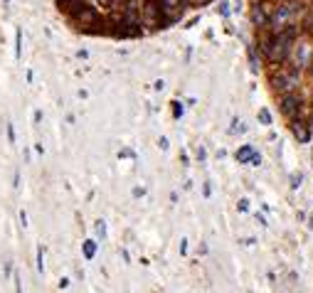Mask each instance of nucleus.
Here are the masks:
<instances>
[{
	"mask_svg": "<svg viewBox=\"0 0 313 293\" xmlns=\"http://www.w3.org/2000/svg\"><path fill=\"white\" fill-rule=\"evenodd\" d=\"M293 35H296V30H279V32H274V37L264 45V54L269 57V62H274V64H281L288 54H291V47H293Z\"/></svg>",
	"mask_w": 313,
	"mask_h": 293,
	"instance_id": "nucleus-1",
	"label": "nucleus"
},
{
	"mask_svg": "<svg viewBox=\"0 0 313 293\" xmlns=\"http://www.w3.org/2000/svg\"><path fill=\"white\" fill-rule=\"evenodd\" d=\"M301 10V5L298 3H281L271 15H269V27L274 30V32H279V30H286V25L293 20V15Z\"/></svg>",
	"mask_w": 313,
	"mask_h": 293,
	"instance_id": "nucleus-2",
	"label": "nucleus"
},
{
	"mask_svg": "<svg viewBox=\"0 0 313 293\" xmlns=\"http://www.w3.org/2000/svg\"><path fill=\"white\" fill-rule=\"evenodd\" d=\"M291 62H293V69H306L313 64V47L308 42H296L291 47Z\"/></svg>",
	"mask_w": 313,
	"mask_h": 293,
	"instance_id": "nucleus-3",
	"label": "nucleus"
},
{
	"mask_svg": "<svg viewBox=\"0 0 313 293\" xmlns=\"http://www.w3.org/2000/svg\"><path fill=\"white\" fill-rule=\"evenodd\" d=\"M296 84H298V77L291 72H276L274 77H271V89L281 96V94H291V91H296Z\"/></svg>",
	"mask_w": 313,
	"mask_h": 293,
	"instance_id": "nucleus-4",
	"label": "nucleus"
},
{
	"mask_svg": "<svg viewBox=\"0 0 313 293\" xmlns=\"http://www.w3.org/2000/svg\"><path fill=\"white\" fill-rule=\"evenodd\" d=\"M301 106H303V104H301V99H298L293 91H291V94H281V96H279V108H281V113H284L288 121H291V118H296V116L301 113Z\"/></svg>",
	"mask_w": 313,
	"mask_h": 293,
	"instance_id": "nucleus-5",
	"label": "nucleus"
},
{
	"mask_svg": "<svg viewBox=\"0 0 313 293\" xmlns=\"http://www.w3.org/2000/svg\"><path fill=\"white\" fill-rule=\"evenodd\" d=\"M158 5H161V13H163V18L168 23V20H178L180 18V13L188 5V0H158Z\"/></svg>",
	"mask_w": 313,
	"mask_h": 293,
	"instance_id": "nucleus-6",
	"label": "nucleus"
},
{
	"mask_svg": "<svg viewBox=\"0 0 313 293\" xmlns=\"http://www.w3.org/2000/svg\"><path fill=\"white\" fill-rule=\"evenodd\" d=\"M291 131H293V135H296V140H298V143H308V140H311V135H313L311 123H308V121H303L301 116L291 118Z\"/></svg>",
	"mask_w": 313,
	"mask_h": 293,
	"instance_id": "nucleus-7",
	"label": "nucleus"
},
{
	"mask_svg": "<svg viewBox=\"0 0 313 293\" xmlns=\"http://www.w3.org/2000/svg\"><path fill=\"white\" fill-rule=\"evenodd\" d=\"M269 15H271L269 8H266L264 3H259V0L252 5V23H254V27H259V30L266 27V25H269Z\"/></svg>",
	"mask_w": 313,
	"mask_h": 293,
	"instance_id": "nucleus-8",
	"label": "nucleus"
},
{
	"mask_svg": "<svg viewBox=\"0 0 313 293\" xmlns=\"http://www.w3.org/2000/svg\"><path fill=\"white\" fill-rule=\"evenodd\" d=\"M247 59H249V69L254 74H259L261 72V59H259V52H256V45L254 42L247 45Z\"/></svg>",
	"mask_w": 313,
	"mask_h": 293,
	"instance_id": "nucleus-9",
	"label": "nucleus"
},
{
	"mask_svg": "<svg viewBox=\"0 0 313 293\" xmlns=\"http://www.w3.org/2000/svg\"><path fill=\"white\" fill-rule=\"evenodd\" d=\"M254 151H256V148H254V145H252V143H244V145H239V148H237V153H234V158H237V163H242V165H247Z\"/></svg>",
	"mask_w": 313,
	"mask_h": 293,
	"instance_id": "nucleus-10",
	"label": "nucleus"
},
{
	"mask_svg": "<svg viewBox=\"0 0 313 293\" xmlns=\"http://www.w3.org/2000/svg\"><path fill=\"white\" fill-rule=\"evenodd\" d=\"M244 131H247V123H244L239 116H234L232 123H229V128H227V133H229V135H239V133H244Z\"/></svg>",
	"mask_w": 313,
	"mask_h": 293,
	"instance_id": "nucleus-11",
	"label": "nucleus"
},
{
	"mask_svg": "<svg viewBox=\"0 0 313 293\" xmlns=\"http://www.w3.org/2000/svg\"><path fill=\"white\" fill-rule=\"evenodd\" d=\"M256 121L261 123V126H271V111L264 106V108H259L256 111Z\"/></svg>",
	"mask_w": 313,
	"mask_h": 293,
	"instance_id": "nucleus-12",
	"label": "nucleus"
},
{
	"mask_svg": "<svg viewBox=\"0 0 313 293\" xmlns=\"http://www.w3.org/2000/svg\"><path fill=\"white\" fill-rule=\"evenodd\" d=\"M301 183H303V175H301L298 170L288 175V185H291V190H298V187H301Z\"/></svg>",
	"mask_w": 313,
	"mask_h": 293,
	"instance_id": "nucleus-13",
	"label": "nucleus"
},
{
	"mask_svg": "<svg viewBox=\"0 0 313 293\" xmlns=\"http://www.w3.org/2000/svg\"><path fill=\"white\" fill-rule=\"evenodd\" d=\"M217 13H220L222 18H229V13H232V8H229V3H227V0H222V3L217 5Z\"/></svg>",
	"mask_w": 313,
	"mask_h": 293,
	"instance_id": "nucleus-14",
	"label": "nucleus"
},
{
	"mask_svg": "<svg viewBox=\"0 0 313 293\" xmlns=\"http://www.w3.org/2000/svg\"><path fill=\"white\" fill-rule=\"evenodd\" d=\"M261 160H264V158H261V153H259V151H254L247 165H252V168H259V165H261Z\"/></svg>",
	"mask_w": 313,
	"mask_h": 293,
	"instance_id": "nucleus-15",
	"label": "nucleus"
},
{
	"mask_svg": "<svg viewBox=\"0 0 313 293\" xmlns=\"http://www.w3.org/2000/svg\"><path fill=\"white\" fill-rule=\"evenodd\" d=\"M171 108H173V116L175 118H183V104L180 101H171Z\"/></svg>",
	"mask_w": 313,
	"mask_h": 293,
	"instance_id": "nucleus-16",
	"label": "nucleus"
},
{
	"mask_svg": "<svg viewBox=\"0 0 313 293\" xmlns=\"http://www.w3.org/2000/svg\"><path fill=\"white\" fill-rule=\"evenodd\" d=\"M94 254H96V244H94V241H86V244H84V256L91 259Z\"/></svg>",
	"mask_w": 313,
	"mask_h": 293,
	"instance_id": "nucleus-17",
	"label": "nucleus"
},
{
	"mask_svg": "<svg viewBox=\"0 0 313 293\" xmlns=\"http://www.w3.org/2000/svg\"><path fill=\"white\" fill-rule=\"evenodd\" d=\"M237 210H239V212H249V200H247V197H242V200L237 202Z\"/></svg>",
	"mask_w": 313,
	"mask_h": 293,
	"instance_id": "nucleus-18",
	"label": "nucleus"
},
{
	"mask_svg": "<svg viewBox=\"0 0 313 293\" xmlns=\"http://www.w3.org/2000/svg\"><path fill=\"white\" fill-rule=\"evenodd\" d=\"M158 148H161V151H168V148H171V143H168V138H166V135H161V138H158Z\"/></svg>",
	"mask_w": 313,
	"mask_h": 293,
	"instance_id": "nucleus-19",
	"label": "nucleus"
},
{
	"mask_svg": "<svg viewBox=\"0 0 313 293\" xmlns=\"http://www.w3.org/2000/svg\"><path fill=\"white\" fill-rule=\"evenodd\" d=\"M20 52H23V32L18 30V45H15V57H20Z\"/></svg>",
	"mask_w": 313,
	"mask_h": 293,
	"instance_id": "nucleus-20",
	"label": "nucleus"
},
{
	"mask_svg": "<svg viewBox=\"0 0 313 293\" xmlns=\"http://www.w3.org/2000/svg\"><path fill=\"white\" fill-rule=\"evenodd\" d=\"M153 89H155V91H163V89H166V81H163V79H155V81H153Z\"/></svg>",
	"mask_w": 313,
	"mask_h": 293,
	"instance_id": "nucleus-21",
	"label": "nucleus"
},
{
	"mask_svg": "<svg viewBox=\"0 0 313 293\" xmlns=\"http://www.w3.org/2000/svg\"><path fill=\"white\" fill-rule=\"evenodd\" d=\"M185 254H188V239L183 237L180 239V256H185Z\"/></svg>",
	"mask_w": 313,
	"mask_h": 293,
	"instance_id": "nucleus-22",
	"label": "nucleus"
},
{
	"mask_svg": "<svg viewBox=\"0 0 313 293\" xmlns=\"http://www.w3.org/2000/svg\"><path fill=\"white\" fill-rule=\"evenodd\" d=\"M202 195H205V197H210V195H212V185H210V180L205 183V187H202Z\"/></svg>",
	"mask_w": 313,
	"mask_h": 293,
	"instance_id": "nucleus-23",
	"label": "nucleus"
},
{
	"mask_svg": "<svg viewBox=\"0 0 313 293\" xmlns=\"http://www.w3.org/2000/svg\"><path fill=\"white\" fill-rule=\"evenodd\" d=\"M306 27L313 32V13H308V15H306Z\"/></svg>",
	"mask_w": 313,
	"mask_h": 293,
	"instance_id": "nucleus-24",
	"label": "nucleus"
},
{
	"mask_svg": "<svg viewBox=\"0 0 313 293\" xmlns=\"http://www.w3.org/2000/svg\"><path fill=\"white\" fill-rule=\"evenodd\" d=\"M256 222H259L261 227H269V222H266V217H264V214H256Z\"/></svg>",
	"mask_w": 313,
	"mask_h": 293,
	"instance_id": "nucleus-25",
	"label": "nucleus"
},
{
	"mask_svg": "<svg viewBox=\"0 0 313 293\" xmlns=\"http://www.w3.org/2000/svg\"><path fill=\"white\" fill-rule=\"evenodd\" d=\"M8 138H10V143H15V131H13V126H8Z\"/></svg>",
	"mask_w": 313,
	"mask_h": 293,
	"instance_id": "nucleus-26",
	"label": "nucleus"
},
{
	"mask_svg": "<svg viewBox=\"0 0 313 293\" xmlns=\"http://www.w3.org/2000/svg\"><path fill=\"white\" fill-rule=\"evenodd\" d=\"M308 229H311V232H313V212H311V214H308Z\"/></svg>",
	"mask_w": 313,
	"mask_h": 293,
	"instance_id": "nucleus-27",
	"label": "nucleus"
},
{
	"mask_svg": "<svg viewBox=\"0 0 313 293\" xmlns=\"http://www.w3.org/2000/svg\"><path fill=\"white\" fill-rule=\"evenodd\" d=\"M311 165H313V148H311Z\"/></svg>",
	"mask_w": 313,
	"mask_h": 293,
	"instance_id": "nucleus-28",
	"label": "nucleus"
},
{
	"mask_svg": "<svg viewBox=\"0 0 313 293\" xmlns=\"http://www.w3.org/2000/svg\"><path fill=\"white\" fill-rule=\"evenodd\" d=\"M3 3H5V5H8V3H10V0H3Z\"/></svg>",
	"mask_w": 313,
	"mask_h": 293,
	"instance_id": "nucleus-29",
	"label": "nucleus"
}]
</instances>
